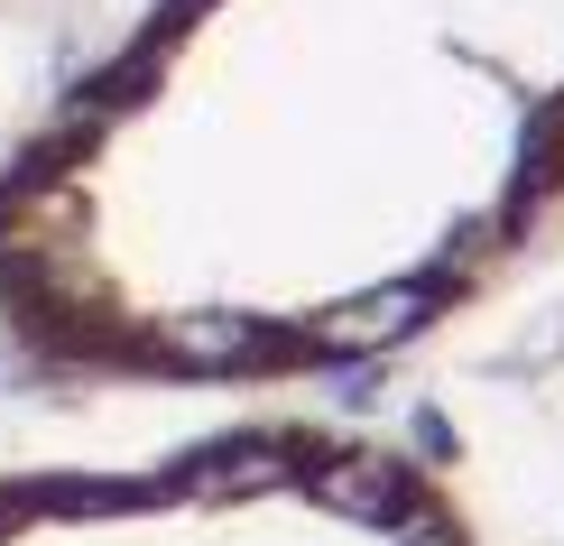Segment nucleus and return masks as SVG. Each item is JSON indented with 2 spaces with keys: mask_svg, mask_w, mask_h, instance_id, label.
Segmentation results:
<instances>
[{
  "mask_svg": "<svg viewBox=\"0 0 564 546\" xmlns=\"http://www.w3.org/2000/svg\"><path fill=\"white\" fill-rule=\"evenodd\" d=\"M0 10H10V0H0Z\"/></svg>",
  "mask_w": 564,
  "mask_h": 546,
  "instance_id": "obj_3",
  "label": "nucleus"
},
{
  "mask_svg": "<svg viewBox=\"0 0 564 546\" xmlns=\"http://www.w3.org/2000/svg\"><path fill=\"white\" fill-rule=\"evenodd\" d=\"M564 232V0H139L0 149V352L278 398Z\"/></svg>",
  "mask_w": 564,
  "mask_h": 546,
  "instance_id": "obj_1",
  "label": "nucleus"
},
{
  "mask_svg": "<svg viewBox=\"0 0 564 546\" xmlns=\"http://www.w3.org/2000/svg\"><path fill=\"white\" fill-rule=\"evenodd\" d=\"M0 546H473L416 454L315 417H231L102 463H10Z\"/></svg>",
  "mask_w": 564,
  "mask_h": 546,
  "instance_id": "obj_2",
  "label": "nucleus"
}]
</instances>
